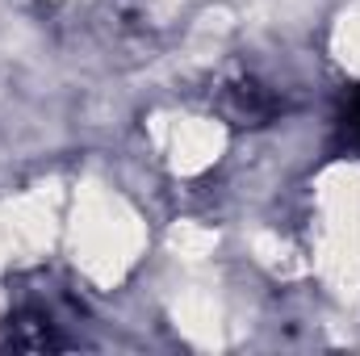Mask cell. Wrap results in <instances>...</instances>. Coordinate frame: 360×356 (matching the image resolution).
<instances>
[{
    "mask_svg": "<svg viewBox=\"0 0 360 356\" xmlns=\"http://www.w3.org/2000/svg\"><path fill=\"white\" fill-rule=\"evenodd\" d=\"M226 113L239 126H264V122H272L281 113V96H272L256 80H239V84L226 89Z\"/></svg>",
    "mask_w": 360,
    "mask_h": 356,
    "instance_id": "1",
    "label": "cell"
},
{
    "mask_svg": "<svg viewBox=\"0 0 360 356\" xmlns=\"http://www.w3.org/2000/svg\"><path fill=\"white\" fill-rule=\"evenodd\" d=\"M340 130H344V143L360 151V84L344 96V113H340Z\"/></svg>",
    "mask_w": 360,
    "mask_h": 356,
    "instance_id": "2",
    "label": "cell"
}]
</instances>
